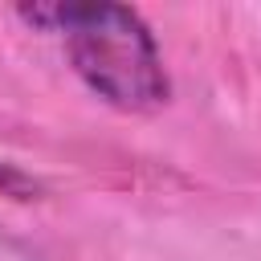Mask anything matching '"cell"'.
Segmentation results:
<instances>
[{"label": "cell", "instance_id": "6da1fadb", "mask_svg": "<svg viewBox=\"0 0 261 261\" xmlns=\"http://www.w3.org/2000/svg\"><path fill=\"white\" fill-rule=\"evenodd\" d=\"M20 20L65 33L77 77L114 110H159L171 94L159 45L126 4H24Z\"/></svg>", "mask_w": 261, "mask_h": 261}, {"label": "cell", "instance_id": "7a4b0ae2", "mask_svg": "<svg viewBox=\"0 0 261 261\" xmlns=\"http://www.w3.org/2000/svg\"><path fill=\"white\" fill-rule=\"evenodd\" d=\"M33 192V184H29V175H20L16 167H8V163H0V196H29Z\"/></svg>", "mask_w": 261, "mask_h": 261}]
</instances>
